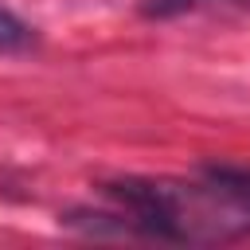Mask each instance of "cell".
<instances>
[{
    "label": "cell",
    "instance_id": "cell-3",
    "mask_svg": "<svg viewBox=\"0 0 250 250\" xmlns=\"http://www.w3.org/2000/svg\"><path fill=\"white\" fill-rule=\"evenodd\" d=\"M199 4H215V0H145L141 12L145 16H156V20H168V16H180V12H191Z\"/></svg>",
    "mask_w": 250,
    "mask_h": 250
},
{
    "label": "cell",
    "instance_id": "cell-2",
    "mask_svg": "<svg viewBox=\"0 0 250 250\" xmlns=\"http://www.w3.org/2000/svg\"><path fill=\"white\" fill-rule=\"evenodd\" d=\"M31 39H35V31L20 16L0 8V51H23V47H31Z\"/></svg>",
    "mask_w": 250,
    "mask_h": 250
},
{
    "label": "cell",
    "instance_id": "cell-1",
    "mask_svg": "<svg viewBox=\"0 0 250 250\" xmlns=\"http://www.w3.org/2000/svg\"><path fill=\"white\" fill-rule=\"evenodd\" d=\"M109 211H70L62 223L86 234L160 238V242H227L250 234V203L219 180H145L125 176L102 184Z\"/></svg>",
    "mask_w": 250,
    "mask_h": 250
},
{
    "label": "cell",
    "instance_id": "cell-4",
    "mask_svg": "<svg viewBox=\"0 0 250 250\" xmlns=\"http://www.w3.org/2000/svg\"><path fill=\"white\" fill-rule=\"evenodd\" d=\"M207 176L219 180V184H227L230 191H238L250 203V168H207Z\"/></svg>",
    "mask_w": 250,
    "mask_h": 250
}]
</instances>
